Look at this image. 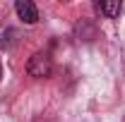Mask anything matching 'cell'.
Returning a JSON list of instances; mask_svg holds the SVG:
<instances>
[{
    "instance_id": "6da1fadb",
    "label": "cell",
    "mask_w": 125,
    "mask_h": 122,
    "mask_svg": "<svg viewBox=\"0 0 125 122\" xmlns=\"http://www.w3.org/2000/svg\"><path fill=\"white\" fill-rule=\"evenodd\" d=\"M27 72L31 77H51L53 72V62H51V55L48 53H34L31 55V60L27 62Z\"/></svg>"
},
{
    "instance_id": "7a4b0ae2",
    "label": "cell",
    "mask_w": 125,
    "mask_h": 122,
    "mask_svg": "<svg viewBox=\"0 0 125 122\" xmlns=\"http://www.w3.org/2000/svg\"><path fill=\"white\" fill-rule=\"evenodd\" d=\"M15 10H17V15H19V19L24 24H36L39 22V10H36V5L29 2V0H17Z\"/></svg>"
},
{
    "instance_id": "3957f363",
    "label": "cell",
    "mask_w": 125,
    "mask_h": 122,
    "mask_svg": "<svg viewBox=\"0 0 125 122\" xmlns=\"http://www.w3.org/2000/svg\"><path fill=\"white\" fill-rule=\"evenodd\" d=\"M94 7H96L99 15L108 17V19H115V17L120 15V2H118V0H101V2H96Z\"/></svg>"
},
{
    "instance_id": "277c9868",
    "label": "cell",
    "mask_w": 125,
    "mask_h": 122,
    "mask_svg": "<svg viewBox=\"0 0 125 122\" xmlns=\"http://www.w3.org/2000/svg\"><path fill=\"white\" fill-rule=\"evenodd\" d=\"M0 77H2V65H0Z\"/></svg>"
},
{
    "instance_id": "5b68a950",
    "label": "cell",
    "mask_w": 125,
    "mask_h": 122,
    "mask_svg": "<svg viewBox=\"0 0 125 122\" xmlns=\"http://www.w3.org/2000/svg\"><path fill=\"white\" fill-rule=\"evenodd\" d=\"M123 122H125V120H123Z\"/></svg>"
}]
</instances>
